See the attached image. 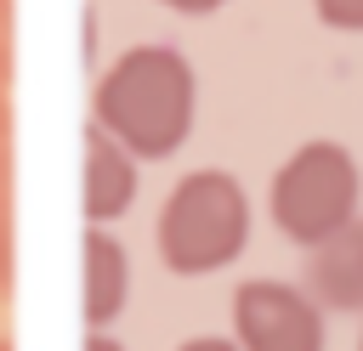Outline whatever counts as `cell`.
Returning <instances> with one entry per match:
<instances>
[{
  "instance_id": "6da1fadb",
  "label": "cell",
  "mask_w": 363,
  "mask_h": 351,
  "mask_svg": "<svg viewBox=\"0 0 363 351\" xmlns=\"http://www.w3.org/2000/svg\"><path fill=\"white\" fill-rule=\"evenodd\" d=\"M193 62L176 45H130L91 96V119L136 159H170L193 130Z\"/></svg>"
},
{
  "instance_id": "7a4b0ae2",
  "label": "cell",
  "mask_w": 363,
  "mask_h": 351,
  "mask_svg": "<svg viewBox=\"0 0 363 351\" xmlns=\"http://www.w3.org/2000/svg\"><path fill=\"white\" fill-rule=\"evenodd\" d=\"M159 260L182 277L221 272L250 243V198L227 170H193L170 187L159 209Z\"/></svg>"
},
{
  "instance_id": "3957f363",
  "label": "cell",
  "mask_w": 363,
  "mask_h": 351,
  "mask_svg": "<svg viewBox=\"0 0 363 351\" xmlns=\"http://www.w3.org/2000/svg\"><path fill=\"white\" fill-rule=\"evenodd\" d=\"M357 192H363V176H357V159L340 147V142H306L295 147L278 176H272V226L289 238V243H318L329 232H340L352 215H357Z\"/></svg>"
},
{
  "instance_id": "277c9868",
  "label": "cell",
  "mask_w": 363,
  "mask_h": 351,
  "mask_svg": "<svg viewBox=\"0 0 363 351\" xmlns=\"http://www.w3.org/2000/svg\"><path fill=\"white\" fill-rule=\"evenodd\" d=\"M233 334L244 351H323V306L272 277H250L233 294Z\"/></svg>"
},
{
  "instance_id": "5b68a950",
  "label": "cell",
  "mask_w": 363,
  "mask_h": 351,
  "mask_svg": "<svg viewBox=\"0 0 363 351\" xmlns=\"http://www.w3.org/2000/svg\"><path fill=\"white\" fill-rule=\"evenodd\" d=\"M301 289L323 311H363V215H352L340 232H329L306 249Z\"/></svg>"
},
{
  "instance_id": "8992f818",
  "label": "cell",
  "mask_w": 363,
  "mask_h": 351,
  "mask_svg": "<svg viewBox=\"0 0 363 351\" xmlns=\"http://www.w3.org/2000/svg\"><path fill=\"white\" fill-rule=\"evenodd\" d=\"M136 198V153L113 142L96 119L85 125V176H79V209L91 226L119 221Z\"/></svg>"
},
{
  "instance_id": "52a82bcc",
  "label": "cell",
  "mask_w": 363,
  "mask_h": 351,
  "mask_svg": "<svg viewBox=\"0 0 363 351\" xmlns=\"http://www.w3.org/2000/svg\"><path fill=\"white\" fill-rule=\"evenodd\" d=\"M125 294H130V255L113 232L91 226L85 232V323L108 328L125 311Z\"/></svg>"
},
{
  "instance_id": "ba28073f",
  "label": "cell",
  "mask_w": 363,
  "mask_h": 351,
  "mask_svg": "<svg viewBox=\"0 0 363 351\" xmlns=\"http://www.w3.org/2000/svg\"><path fill=\"white\" fill-rule=\"evenodd\" d=\"M318 6V17L329 23V28H340V34H363V0H312Z\"/></svg>"
},
{
  "instance_id": "9c48e42d",
  "label": "cell",
  "mask_w": 363,
  "mask_h": 351,
  "mask_svg": "<svg viewBox=\"0 0 363 351\" xmlns=\"http://www.w3.org/2000/svg\"><path fill=\"white\" fill-rule=\"evenodd\" d=\"M11 34H17V6H11V0H0V85L11 79V62H17Z\"/></svg>"
},
{
  "instance_id": "30bf717a",
  "label": "cell",
  "mask_w": 363,
  "mask_h": 351,
  "mask_svg": "<svg viewBox=\"0 0 363 351\" xmlns=\"http://www.w3.org/2000/svg\"><path fill=\"white\" fill-rule=\"evenodd\" d=\"M17 283V243H11V215H0V300Z\"/></svg>"
},
{
  "instance_id": "8fae6325",
  "label": "cell",
  "mask_w": 363,
  "mask_h": 351,
  "mask_svg": "<svg viewBox=\"0 0 363 351\" xmlns=\"http://www.w3.org/2000/svg\"><path fill=\"white\" fill-rule=\"evenodd\" d=\"M159 6H170V11H182V17H210V11H221L227 0H159Z\"/></svg>"
},
{
  "instance_id": "7c38bea8",
  "label": "cell",
  "mask_w": 363,
  "mask_h": 351,
  "mask_svg": "<svg viewBox=\"0 0 363 351\" xmlns=\"http://www.w3.org/2000/svg\"><path fill=\"white\" fill-rule=\"evenodd\" d=\"M0 215H11V147L0 142Z\"/></svg>"
},
{
  "instance_id": "4fadbf2b",
  "label": "cell",
  "mask_w": 363,
  "mask_h": 351,
  "mask_svg": "<svg viewBox=\"0 0 363 351\" xmlns=\"http://www.w3.org/2000/svg\"><path fill=\"white\" fill-rule=\"evenodd\" d=\"M182 351H244V345H233V340H216V334H204V340H187Z\"/></svg>"
},
{
  "instance_id": "5bb4252c",
  "label": "cell",
  "mask_w": 363,
  "mask_h": 351,
  "mask_svg": "<svg viewBox=\"0 0 363 351\" xmlns=\"http://www.w3.org/2000/svg\"><path fill=\"white\" fill-rule=\"evenodd\" d=\"M11 136V96H6V85H0V142Z\"/></svg>"
},
{
  "instance_id": "9a60e30c",
  "label": "cell",
  "mask_w": 363,
  "mask_h": 351,
  "mask_svg": "<svg viewBox=\"0 0 363 351\" xmlns=\"http://www.w3.org/2000/svg\"><path fill=\"white\" fill-rule=\"evenodd\" d=\"M85 351H125V345H119V340H108V334H91V340H85Z\"/></svg>"
},
{
  "instance_id": "2e32d148",
  "label": "cell",
  "mask_w": 363,
  "mask_h": 351,
  "mask_svg": "<svg viewBox=\"0 0 363 351\" xmlns=\"http://www.w3.org/2000/svg\"><path fill=\"white\" fill-rule=\"evenodd\" d=\"M0 351H17V345H11V334H0Z\"/></svg>"
},
{
  "instance_id": "e0dca14e",
  "label": "cell",
  "mask_w": 363,
  "mask_h": 351,
  "mask_svg": "<svg viewBox=\"0 0 363 351\" xmlns=\"http://www.w3.org/2000/svg\"><path fill=\"white\" fill-rule=\"evenodd\" d=\"M357 351H363V334H357Z\"/></svg>"
}]
</instances>
